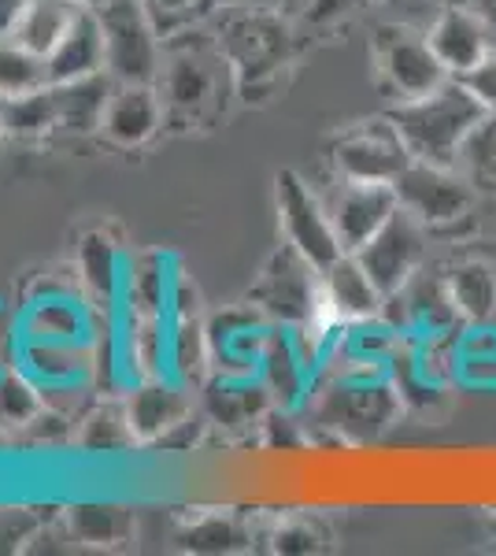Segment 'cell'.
I'll return each mask as SVG.
<instances>
[{"instance_id": "2e32d148", "label": "cell", "mask_w": 496, "mask_h": 556, "mask_svg": "<svg viewBox=\"0 0 496 556\" xmlns=\"http://www.w3.org/2000/svg\"><path fill=\"white\" fill-rule=\"evenodd\" d=\"M427 41H430V49L437 52V60L445 64L448 75H463L467 67H474L478 60H485L493 52V26L485 23V15H478L474 8L453 0V4L441 8V15L430 23Z\"/></svg>"}, {"instance_id": "7a4b0ae2", "label": "cell", "mask_w": 496, "mask_h": 556, "mask_svg": "<svg viewBox=\"0 0 496 556\" xmlns=\"http://www.w3.org/2000/svg\"><path fill=\"white\" fill-rule=\"evenodd\" d=\"M212 20L219 49L227 52L233 78H238V97L252 101V97H264L275 86H282V75L301 52L296 30L282 15V8H259L245 0Z\"/></svg>"}, {"instance_id": "277c9868", "label": "cell", "mask_w": 496, "mask_h": 556, "mask_svg": "<svg viewBox=\"0 0 496 556\" xmlns=\"http://www.w3.org/2000/svg\"><path fill=\"white\" fill-rule=\"evenodd\" d=\"M371 67L374 83L393 104L415 101L445 86L448 71L430 49L427 30H415L408 23H378L371 34Z\"/></svg>"}, {"instance_id": "9a60e30c", "label": "cell", "mask_w": 496, "mask_h": 556, "mask_svg": "<svg viewBox=\"0 0 496 556\" xmlns=\"http://www.w3.org/2000/svg\"><path fill=\"white\" fill-rule=\"evenodd\" d=\"M319 278H322V308L333 319H341L345 327L382 319L385 293L374 286V278L367 275V267L359 264L356 253H341L330 267H322Z\"/></svg>"}, {"instance_id": "8fae6325", "label": "cell", "mask_w": 496, "mask_h": 556, "mask_svg": "<svg viewBox=\"0 0 496 556\" xmlns=\"http://www.w3.org/2000/svg\"><path fill=\"white\" fill-rule=\"evenodd\" d=\"M322 204H327L333 219L341 249L356 253L393 219L396 208H400V197H396L393 182H356V178L333 175V186L322 193Z\"/></svg>"}, {"instance_id": "ac0fdd59", "label": "cell", "mask_w": 496, "mask_h": 556, "mask_svg": "<svg viewBox=\"0 0 496 556\" xmlns=\"http://www.w3.org/2000/svg\"><path fill=\"white\" fill-rule=\"evenodd\" d=\"M44 71H49V86L75 83V78L107 71V49H104V30H101L97 8H86V12L71 23L63 41L44 56Z\"/></svg>"}, {"instance_id": "d590c367", "label": "cell", "mask_w": 496, "mask_h": 556, "mask_svg": "<svg viewBox=\"0 0 496 556\" xmlns=\"http://www.w3.org/2000/svg\"><path fill=\"white\" fill-rule=\"evenodd\" d=\"M364 4L367 0H308L304 20H308L311 26H333L338 20H345V15H356Z\"/></svg>"}, {"instance_id": "60d3db41", "label": "cell", "mask_w": 496, "mask_h": 556, "mask_svg": "<svg viewBox=\"0 0 496 556\" xmlns=\"http://www.w3.org/2000/svg\"><path fill=\"white\" fill-rule=\"evenodd\" d=\"M82 8H101V4H107V0H78Z\"/></svg>"}, {"instance_id": "1f68e13d", "label": "cell", "mask_w": 496, "mask_h": 556, "mask_svg": "<svg viewBox=\"0 0 496 556\" xmlns=\"http://www.w3.org/2000/svg\"><path fill=\"white\" fill-rule=\"evenodd\" d=\"M270 542H275L270 545L275 553H319V549H327L330 534L319 519L301 516V519H285V523L270 534Z\"/></svg>"}, {"instance_id": "3957f363", "label": "cell", "mask_w": 496, "mask_h": 556, "mask_svg": "<svg viewBox=\"0 0 496 556\" xmlns=\"http://www.w3.org/2000/svg\"><path fill=\"white\" fill-rule=\"evenodd\" d=\"M385 115L396 123V130H400L404 146H408L415 160L456 167L463 141L471 138V130L485 119V108L478 104L456 78H448L434 93L393 104Z\"/></svg>"}, {"instance_id": "d6986e66", "label": "cell", "mask_w": 496, "mask_h": 556, "mask_svg": "<svg viewBox=\"0 0 496 556\" xmlns=\"http://www.w3.org/2000/svg\"><path fill=\"white\" fill-rule=\"evenodd\" d=\"M115 93V78L101 71V75H86L75 78V83H60L52 86V97H56V115H60V130L67 134H101L107 101Z\"/></svg>"}, {"instance_id": "5b68a950", "label": "cell", "mask_w": 496, "mask_h": 556, "mask_svg": "<svg viewBox=\"0 0 496 556\" xmlns=\"http://www.w3.org/2000/svg\"><path fill=\"white\" fill-rule=\"evenodd\" d=\"M107 49V75L115 83H156L164 64V34L145 0H107L97 8Z\"/></svg>"}, {"instance_id": "8992f818", "label": "cell", "mask_w": 496, "mask_h": 556, "mask_svg": "<svg viewBox=\"0 0 496 556\" xmlns=\"http://www.w3.org/2000/svg\"><path fill=\"white\" fill-rule=\"evenodd\" d=\"M411 160L415 156L404 146L400 130H396L390 115L352 123V127L333 134L330 141L333 175L356 178V182H396Z\"/></svg>"}, {"instance_id": "7402d4cb", "label": "cell", "mask_w": 496, "mask_h": 556, "mask_svg": "<svg viewBox=\"0 0 496 556\" xmlns=\"http://www.w3.org/2000/svg\"><path fill=\"white\" fill-rule=\"evenodd\" d=\"M267 408H270V393H267V386L259 382V375H249V379L219 375L212 397H207V412H212L215 424L233 427V430L256 424Z\"/></svg>"}, {"instance_id": "6da1fadb", "label": "cell", "mask_w": 496, "mask_h": 556, "mask_svg": "<svg viewBox=\"0 0 496 556\" xmlns=\"http://www.w3.org/2000/svg\"><path fill=\"white\" fill-rule=\"evenodd\" d=\"M156 89L170 127H212L227 115V97H238V78L215 34L182 26L164 38Z\"/></svg>"}, {"instance_id": "e575fe53", "label": "cell", "mask_w": 496, "mask_h": 556, "mask_svg": "<svg viewBox=\"0 0 496 556\" xmlns=\"http://www.w3.org/2000/svg\"><path fill=\"white\" fill-rule=\"evenodd\" d=\"M145 8L152 12V20H156L164 38H170L175 30H182V26H189L196 15V0H145Z\"/></svg>"}, {"instance_id": "d4e9b609", "label": "cell", "mask_w": 496, "mask_h": 556, "mask_svg": "<svg viewBox=\"0 0 496 556\" xmlns=\"http://www.w3.org/2000/svg\"><path fill=\"white\" fill-rule=\"evenodd\" d=\"M0 112H4V127L12 138L34 141V138H49V134L60 130L52 86L34 89V93H23V97H8V101H0Z\"/></svg>"}, {"instance_id": "484cf974", "label": "cell", "mask_w": 496, "mask_h": 556, "mask_svg": "<svg viewBox=\"0 0 496 556\" xmlns=\"http://www.w3.org/2000/svg\"><path fill=\"white\" fill-rule=\"evenodd\" d=\"M71 538L82 545H119L133 534L130 513L115 505H78L67 513Z\"/></svg>"}, {"instance_id": "603a6c76", "label": "cell", "mask_w": 496, "mask_h": 556, "mask_svg": "<svg viewBox=\"0 0 496 556\" xmlns=\"http://www.w3.org/2000/svg\"><path fill=\"white\" fill-rule=\"evenodd\" d=\"M78 278H82L89 298L107 301V304L119 298V286H126L123 256H119V245H115L104 230L86 235L82 249H78Z\"/></svg>"}, {"instance_id": "74e56055", "label": "cell", "mask_w": 496, "mask_h": 556, "mask_svg": "<svg viewBox=\"0 0 496 556\" xmlns=\"http://www.w3.org/2000/svg\"><path fill=\"white\" fill-rule=\"evenodd\" d=\"M233 4H245V0H196V15H219Z\"/></svg>"}, {"instance_id": "9c48e42d", "label": "cell", "mask_w": 496, "mask_h": 556, "mask_svg": "<svg viewBox=\"0 0 496 556\" xmlns=\"http://www.w3.org/2000/svg\"><path fill=\"white\" fill-rule=\"evenodd\" d=\"M393 186L396 197H400V208L411 212L427 230L453 227L474 208V182L459 167L411 160Z\"/></svg>"}, {"instance_id": "b9f144b4", "label": "cell", "mask_w": 496, "mask_h": 556, "mask_svg": "<svg viewBox=\"0 0 496 556\" xmlns=\"http://www.w3.org/2000/svg\"><path fill=\"white\" fill-rule=\"evenodd\" d=\"M8 138V127H4V112H0V141Z\"/></svg>"}, {"instance_id": "30bf717a", "label": "cell", "mask_w": 496, "mask_h": 556, "mask_svg": "<svg viewBox=\"0 0 496 556\" xmlns=\"http://www.w3.org/2000/svg\"><path fill=\"white\" fill-rule=\"evenodd\" d=\"M427 238L430 230L415 219L411 212L396 208V215L385 223L367 245L356 249L359 264L367 267V275L374 278V286L385 298H396L404 286L419 275L422 260H427Z\"/></svg>"}, {"instance_id": "d6a6232c", "label": "cell", "mask_w": 496, "mask_h": 556, "mask_svg": "<svg viewBox=\"0 0 496 556\" xmlns=\"http://www.w3.org/2000/svg\"><path fill=\"white\" fill-rule=\"evenodd\" d=\"M186 542L193 549H204V553H219V549H233L238 542H245V531L238 527L233 516H207L201 527L186 534Z\"/></svg>"}, {"instance_id": "ffe728a7", "label": "cell", "mask_w": 496, "mask_h": 556, "mask_svg": "<svg viewBox=\"0 0 496 556\" xmlns=\"http://www.w3.org/2000/svg\"><path fill=\"white\" fill-rule=\"evenodd\" d=\"M82 12L86 8L78 0H26L23 15L15 20L12 34H4V38H12L15 45H23V49H30L34 56L44 60Z\"/></svg>"}, {"instance_id": "f35d334b", "label": "cell", "mask_w": 496, "mask_h": 556, "mask_svg": "<svg viewBox=\"0 0 496 556\" xmlns=\"http://www.w3.org/2000/svg\"><path fill=\"white\" fill-rule=\"evenodd\" d=\"M459 4H467V8H474L478 15H485V23H489L496 34V0H459Z\"/></svg>"}, {"instance_id": "83f0119b", "label": "cell", "mask_w": 496, "mask_h": 556, "mask_svg": "<svg viewBox=\"0 0 496 556\" xmlns=\"http://www.w3.org/2000/svg\"><path fill=\"white\" fill-rule=\"evenodd\" d=\"M44 86H49L44 60L34 56L23 45H15L12 38H0V101L34 93V89H44Z\"/></svg>"}, {"instance_id": "44dd1931", "label": "cell", "mask_w": 496, "mask_h": 556, "mask_svg": "<svg viewBox=\"0 0 496 556\" xmlns=\"http://www.w3.org/2000/svg\"><path fill=\"white\" fill-rule=\"evenodd\" d=\"M445 286L463 323H489L496 316V267L489 260H459L445 271Z\"/></svg>"}, {"instance_id": "5bb4252c", "label": "cell", "mask_w": 496, "mask_h": 556, "mask_svg": "<svg viewBox=\"0 0 496 556\" xmlns=\"http://www.w3.org/2000/svg\"><path fill=\"white\" fill-rule=\"evenodd\" d=\"M167 112L156 83H115L101 134L115 149H141L164 130Z\"/></svg>"}, {"instance_id": "ba28073f", "label": "cell", "mask_w": 496, "mask_h": 556, "mask_svg": "<svg viewBox=\"0 0 496 556\" xmlns=\"http://www.w3.org/2000/svg\"><path fill=\"white\" fill-rule=\"evenodd\" d=\"M275 201H278V219H282L285 241H290L304 260H311L319 271L345 253L338 230H333L327 204H322V193H315V186H308V178H301L296 172H290V167L278 172Z\"/></svg>"}, {"instance_id": "f546056e", "label": "cell", "mask_w": 496, "mask_h": 556, "mask_svg": "<svg viewBox=\"0 0 496 556\" xmlns=\"http://www.w3.org/2000/svg\"><path fill=\"white\" fill-rule=\"evenodd\" d=\"M78 442L86 445V450H130V445H138V438H133V427H130V416H126V401L123 405H101L93 412V416L86 419L82 427V438Z\"/></svg>"}, {"instance_id": "4dcf8cb0", "label": "cell", "mask_w": 496, "mask_h": 556, "mask_svg": "<svg viewBox=\"0 0 496 556\" xmlns=\"http://www.w3.org/2000/svg\"><path fill=\"white\" fill-rule=\"evenodd\" d=\"M41 416V397L38 386L26 379L23 371H4L0 375V424L26 427Z\"/></svg>"}, {"instance_id": "836d02e7", "label": "cell", "mask_w": 496, "mask_h": 556, "mask_svg": "<svg viewBox=\"0 0 496 556\" xmlns=\"http://www.w3.org/2000/svg\"><path fill=\"white\" fill-rule=\"evenodd\" d=\"M453 78L485 108V115L496 112V52H489L485 60H478L474 67H467L463 75H453Z\"/></svg>"}, {"instance_id": "4316f807", "label": "cell", "mask_w": 496, "mask_h": 556, "mask_svg": "<svg viewBox=\"0 0 496 556\" xmlns=\"http://www.w3.org/2000/svg\"><path fill=\"white\" fill-rule=\"evenodd\" d=\"M26 330H30L34 342H78L86 323L71 298H34Z\"/></svg>"}, {"instance_id": "f1b7e54d", "label": "cell", "mask_w": 496, "mask_h": 556, "mask_svg": "<svg viewBox=\"0 0 496 556\" xmlns=\"http://www.w3.org/2000/svg\"><path fill=\"white\" fill-rule=\"evenodd\" d=\"M456 167L474 186H496V112L485 115L459 149Z\"/></svg>"}, {"instance_id": "cb8c5ba5", "label": "cell", "mask_w": 496, "mask_h": 556, "mask_svg": "<svg viewBox=\"0 0 496 556\" xmlns=\"http://www.w3.org/2000/svg\"><path fill=\"white\" fill-rule=\"evenodd\" d=\"M456 386L496 390V323H463L459 330V371Z\"/></svg>"}, {"instance_id": "8d00e7d4", "label": "cell", "mask_w": 496, "mask_h": 556, "mask_svg": "<svg viewBox=\"0 0 496 556\" xmlns=\"http://www.w3.org/2000/svg\"><path fill=\"white\" fill-rule=\"evenodd\" d=\"M23 8H26V0H0V38L12 34V26L23 15Z\"/></svg>"}, {"instance_id": "7c38bea8", "label": "cell", "mask_w": 496, "mask_h": 556, "mask_svg": "<svg viewBox=\"0 0 496 556\" xmlns=\"http://www.w3.org/2000/svg\"><path fill=\"white\" fill-rule=\"evenodd\" d=\"M270 323L256 304H238V308L219 312L207 323V345H212V364L219 375L233 379H249L259 375V356H264Z\"/></svg>"}, {"instance_id": "52a82bcc", "label": "cell", "mask_w": 496, "mask_h": 556, "mask_svg": "<svg viewBox=\"0 0 496 556\" xmlns=\"http://www.w3.org/2000/svg\"><path fill=\"white\" fill-rule=\"evenodd\" d=\"M249 301L256 304L270 323H278V327H301V323H308L315 312H319V301H322L319 267H315L311 260H304L290 241H285V245L267 260L259 282L249 290Z\"/></svg>"}, {"instance_id": "e0dca14e", "label": "cell", "mask_w": 496, "mask_h": 556, "mask_svg": "<svg viewBox=\"0 0 496 556\" xmlns=\"http://www.w3.org/2000/svg\"><path fill=\"white\" fill-rule=\"evenodd\" d=\"M126 416H130L138 445H156L175 430L182 419L193 416V405L186 397V386L175 379H141L126 397Z\"/></svg>"}, {"instance_id": "ab89813d", "label": "cell", "mask_w": 496, "mask_h": 556, "mask_svg": "<svg viewBox=\"0 0 496 556\" xmlns=\"http://www.w3.org/2000/svg\"><path fill=\"white\" fill-rule=\"evenodd\" d=\"M249 4H259V8H282L285 0H249Z\"/></svg>"}, {"instance_id": "4fadbf2b", "label": "cell", "mask_w": 496, "mask_h": 556, "mask_svg": "<svg viewBox=\"0 0 496 556\" xmlns=\"http://www.w3.org/2000/svg\"><path fill=\"white\" fill-rule=\"evenodd\" d=\"M319 371L308 364L304 356L301 342H296L293 327H270L264 356H259V382L267 386L270 393V405L278 412H296V408H308L311 390Z\"/></svg>"}]
</instances>
